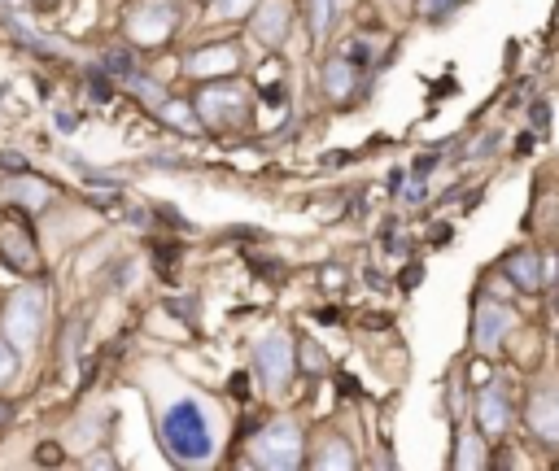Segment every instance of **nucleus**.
<instances>
[{"label": "nucleus", "mask_w": 559, "mask_h": 471, "mask_svg": "<svg viewBox=\"0 0 559 471\" xmlns=\"http://www.w3.org/2000/svg\"><path fill=\"white\" fill-rule=\"evenodd\" d=\"M162 445L171 450V458L180 463H206L214 454V437H210V424L201 415V406L193 397L184 402H171L162 410Z\"/></svg>", "instance_id": "nucleus-1"}, {"label": "nucleus", "mask_w": 559, "mask_h": 471, "mask_svg": "<svg viewBox=\"0 0 559 471\" xmlns=\"http://www.w3.org/2000/svg\"><path fill=\"white\" fill-rule=\"evenodd\" d=\"M254 463L258 467H297L302 463V432L293 419H276L254 437Z\"/></svg>", "instance_id": "nucleus-2"}, {"label": "nucleus", "mask_w": 559, "mask_h": 471, "mask_svg": "<svg viewBox=\"0 0 559 471\" xmlns=\"http://www.w3.org/2000/svg\"><path fill=\"white\" fill-rule=\"evenodd\" d=\"M254 362H258V376H263L267 393H280L293 376V341L284 332H267L254 345Z\"/></svg>", "instance_id": "nucleus-3"}, {"label": "nucleus", "mask_w": 559, "mask_h": 471, "mask_svg": "<svg viewBox=\"0 0 559 471\" xmlns=\"http://www.w3.org/2000/svg\"><path fill=\"white\" fill-rule=\"evenodd\" d=\"M40 323H44V293L40 288H27V293H18L5 310V341L31 345L35 336H40Z\"/></svg>", "instance_id": "nucleus-4"}, {"label": "nucleus", "mask_w": 559, "mask_h": 471, "mask_svg": "<svg viewBox=\"0 0 559 471\" xmlns=\"http://www.w3.org/2000/svg\"><path fill=\"white\" fill-rule=\"evenodd\" d=\"M0 262H5L9 271H22V275L40 271V249H35V240H31V232H27V223L22 219L0 223Z\"/></svg>", "instance_id": "nucleus-5"}, {"label": "nucleus", "mask_w": 559, "mask_h": 471, "mask_svg": "<svg viewBox=\"0 0 559 471\" xmlns=\"http://www.w3.org/2000/svg\"><path fill=\"white\" fill-rule=\"evenodd\" d=\"M197 114L206 118L210 127H228V123H236V118H245V92L210 83V88L197 96Z\"/></svg>", "instance_id": "nucleus-6"}, {"label": "nucleus", "mask_w": 559, "mask_h": 471, "mask_svg": "<svg viewBox=\"0 0 559 471\" xmlns=\"http://www.w3.org/2000/svg\"><path fill=\"white\" fill-rule=\"evenodd\" d=\"M511 310L503 306V301H481L477 306V319H472V341H477L481 349H498L503 345V336L511 332Z\"/></svg>", "instance_id": "nucleus-7"}, {"label": "nucleus", "mask_w": 559, "mask_h": 471, "mask_svg": "<svg viewBox=\"0 0 559 471\" xmlns=\"http://www.w3.org/2000/svg\"><path fill=\"white\" fill-rule=\"evenodd\" d=\"M171 27H175V5H171V0H149V5L132 18V35H136L140 44L166 40V35H171Z\"/></svg>", "instance_id": "nucleus-8"}, {"label": "nucleus", "mask_w": 559, "mask_h": 471, "mask_svg": "<svg viewBox=\"0 0 559 471\" xmlns=\"http://www.w3.org/2000/svg\"><path fill=\"white\" fill-rule=\"evenodd\" d=\"M254 35L271 48L284 44V35H289V5L284 0H263L254 14Z\"/></svg>", "instance_id": "nucleus-9"}, {"label": "nucleus", "mask_w": 559, "mask_h": 471, "mask_svg": "<svg viewBox=\"0 0 559 471\" xmlns=\"http://www.w3.org/2000/svg\"><path fill=\"white\" fill-rule=\"evenodd\" d=\"M529 424L538 428L542 441L559 445V389H542L538 397L529 402Z\"/></svg>", "instance_id": "nucleus-10"}, {"label": "nucleus", "mask_w": 559, "mask_h": 471, "mask_svg": "<svg viewBox=\"0 0 559 471\" xmlns=\"http://www.w3.org/2000/svg\"><path fill=\"white\" fill-rule=\"evenodd\" d=\"M241 66V53H236V44H219V48H201V53L188 62V70H193L197 79L206 75H232V70Z\"/></svg>", "instance_id": "nucleus-11"}, {"label": "nucleus", "mask_w": 559, "mask_h": 471, "mask_svg": "<svg viewBox=\"0 0 559 471\" xmlns=\"http://www.w3.org/2000/svg\"><path fill=\"white\" fill-rule=\"evenodd\" d=\"M477 419H481V432H485V437H498V432H507V424H511L507 397L498 393V389H485V393L477 397Z\"/></svg>", "instance_id": "nucleus-12"}, {"label": "nucleus", "mask_w": 559, "mask_h": 471, "mask_svg": "<svg viewBox=\"0 0 559 471\" xmlns=\"http://www.w3.org/2000/svg\"><path fill=\"white\" fill-rule=\"evenodd\" d=\"M324 88L332 101H346L350 88H354V62L350 57H332L328 70H324Z\"/></svg>", "instance_id": "nucleus-13"}, {"label": "nucleus", "mask_w": 559, "mask_h": 471, "mask_svg": "<svg viewBox=\"0 0 559 471\" xmlns=\"http://www.w3.org/2000/svg\"><path fill=\"white\" fill-rule=\"evenodd\" d=\"M507 275H511V280H516L520 288H529V293L542 284L538 258H533V253H511V258H507Z\"/></svg>", "instance_id": "nucleus-14"}, {"label": "nucleus", "mask_w": 559, "mask_h": 471, "mask_svg": "<svg viewBox=\"0 0 559 471\" xmlns=\"http://www.w3.org/2000/svg\"><path fill=\"white\" fill-rule=\"evenodd\" d=\"M14 197H22V205H27V210H40V205L49 201V188H44V184H35V179H27V175H18Z\"/></svg>", "instance_id": "nucleus-15"}, {"label": "nucleus", "mask_w": 559, "mask_h": 471, "mask_svg": "<svg viewBox=\"0 0 559 471\" xmlns=\"http://www.w3.org/2000/svg\"><path fill=\"white\" fill-rule=\"evenodd\" d=\"M315 467H354V450L346 441H328V450L315 458Z\"/></svg>", "instance_id": "nucleus-16"}, {"label": "nucleus", "mask_w": 559, "mask_h": 471, "mask_svg": "<svg viewBox=\"0 0 559 471\" xmlns=\"http://www.w3.org/2000/svg\"><path fill=\"white\" fill-rule=\"evenodd\" d=\"M459 445H463V450H459V458H455L459 467H481V463H485V445H481V437H477V432H468V437H463Z\"/></svg>", "instance_id": "nucleus-17"}, {"label": "nucleus", "mask_w": 559, "mask_h": 471, "mask_svg": "<svg viewBox=\"0 0 559 471\" xmlns=\"http://www.w3.org/2000/svg\"><path fill=\"white\" fill-rule=\"evenodd\" d=\"M328 22H332V0H311V35L315 40L328 35Z\"/></svg>", "instance_id": "nucleus-18"}, {"label": "nucleus", "mask_w": 559, "mask_h": 471, "mask_svg": "<svg viewBox=\"0 0 559 471\" xmlns=\"http://www.w3.org/2000/svg\"><path fill=\"white\" fill-rule=\"evenodd\" d=\"M463 5V0H420V18H428V22H442L446 14H455V9Z\"/></svg>", "instance_id": "nucleus-19"}, {"label": "nucleus", "mask_w": 559, "mask_h": 471, "mask_svg": "<svg viewBox=\"0 0 559 471\" xmlns=\"http://www.w3.org/2000/svg\"><path fill=\"white\" fill-rule=\"evenodd\" d=\"M9 376H18V354L9 341H0V384H5Z\"/></svg>", "instance_id": "nucleus-20"}, {"label": "nucleus", "mask_w": 559, "mask_h": 471, "mask_svg": "<svg viewBox=\"0 0 559 471\" xmlns=\"http://www.w3.org/2000/svg\"><path fill=\"white\" fill-rule=\"evenodd\" d=\"M166 118H171V123H184L188 131H197V118H193V110H184V105H166Z\"/></svg>", "instance_id": "nucleus-21"}, {"label": "nucleus", "mask_w": 559, "mask_h": 471, "mask_svg": "<svg viewBox=\"0 0 559 471\" xmlns=\"http://www.w3.org/2000/svg\"><path fill=\"white\" fill-rule=\"evenodd\" d=\"M219 14H228V18H236V14H245V9H254V0H219Z\"/></svg>", "instance_id": "nucleus-22"}, {"label": "nucleus", "mask_w": 559, "mask_h": 471, "mask_svg": "<svg viewBox=\"0 0 559 471\" xmlns=\"http://www.w3.org/2000/svg\"><path fill=\"white\" fill-rule=\"evenodd\" d=\"M0 162H5V171H9V175H27V162H22L18 153H5Z\"/></svg>", "instance_id": "nucleus-23"}, {"label": "nucleus", "mask_w": 559, "mask_h": 471, "mask_svg": "<svg viewBox=\"0 0 559 471\" xmlns=\"http://www.w3.org/2000/svg\"><path fill=\"white\" fill-rule=\"evenodd\" d=\"M306 367H324V354H319V349L311 345V349H306Z\"/></svg>", "instance_id": "nucleus-24"}]
</instances>
